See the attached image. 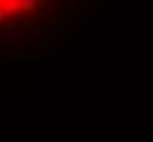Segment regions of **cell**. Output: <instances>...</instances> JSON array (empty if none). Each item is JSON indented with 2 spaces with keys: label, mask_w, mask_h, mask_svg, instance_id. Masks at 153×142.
<instances>
[{
  "label": "cell",
  "mask_w": 153,
  "mask_h": 142,
  "mask_svg": "<svg viewBox=\"0 0 153 142\" xmlns=\"http://www.w3.org/2000/svg\"><path fill=\"white\" fill-rule=\"evenodd\" d=\"M37 0H0V9L4 13H13L16 9H24V7H33Z\"/></svg>",
  "instance_id": "1"
}]
</instances>
